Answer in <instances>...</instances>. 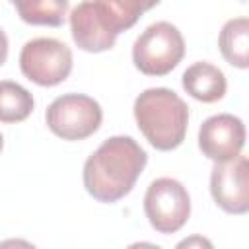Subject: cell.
<instances>
[{"instance_id": "cell-9", "label": "cell", "mask_w": 249, "mask_h": 249, "mask_svg": "<svg viewBox=\"0 0 249 249\" xmlns=\"http://www.w3.org/2000/svg\"><path fill=\"white\" fill-rule=\"evenodd\" d=\"M70 31L74 43L88 53L107 51L117 41V33L109 27L95 0H84L70 12Z\"/></svg>"}, {"instance_id": "cell-2", "label": "cell", "mask_w": 249, "mask_h": 249, "mask_svg": "<svg viewBox=\"0 0 249 249\" xmlns=\"http://www.w3.org/2000/svg\"><path fill=\"white\" fill-rule=\"evenodd\" d=\"M134 119L146 140L161 152L181 146L189 124L187 103L167 88L144 89L134 101Z\"/></svg>"}, {"instance_id": "cell-3", "label": "cell", "mask_w": 249, "mask_h": 249, "mask_svg": "<svg viewBox=\"0 0 249 249\" xmlns=\"http://www.w3.org/2000/svg\"><path fill=\"white\" fill-rule=\"evenodd\" d=\"M185 56V39L169 21L148 25L132 47V62L146 76L169 74Z\"/></svg>"}, {"instance_id": "cell-12", "label": "cell", "mask_w": 249, "mask_h": 249, "mask_svg": "<svg viewBox=\"0 0 249 249\" xmlns=\"http://www.w3.org/2000/svg\"><path fill=\"white\" fill-rule=\"evenodd\" d=\"M97 8L105 16L109 27L119 35L130 29L144 12L160 4V0H95Z\"/></svg>"}, {"instance_id": "cell-16", "label": "cell", "mask_w": 249, "mask_h": 249, "mask_svg": "<svg viewBox=\"0 0 249 249\" xmlns=\"http://www.w3.org/2000/svg\"><path fill=\"white\" fill-rule=\"evenodd\" d=\"M191 243H202V245H210L208 241H204V239H200V237H195V239H187V241H181V243H179V247H185V245L189 247Z\"/></svg>"}, {"instance_id": "cell-11", "label": "cell", "mask_w": 249, "mask_h": 249, "mask_svg": "<svg viewBox=\"0 0 249 249\" xmlns=\"http://www.w3.org/2000/svg\"><path fill=\"white\" fill-rule=\"evenodd\" d=\"M218 47L222 56L226 58L228 64L235 68H247L249 56V21L247 18H233L224 23L220 37H218Z\"/></svg>"}, {"instance_id": "cell-14", "label": "cell", "mask_w": 249, "mask_h": 249, "mask_svg": "<svg viewBox=\"0 0 249 249\" xmlns=\"http://www.w3.org/2000/svg\"><path fill=\"white\" fill-rule=\"evenodd\" d=\"M33 111V95L19 84L0 82V123H21Z\"/></svg>"}, {"instance_id": "cell-5", "label": "cell", "mask_w": 249, "mask_h": 249, "mask_svg": "<svg viewBox=\"0 0 249 249\" xmlns=\"http://www.w3.org/2000/svg\"><path fill=\"white\" fill-rule=\"evenodd\" d=\"M144 212L158 233H175L191 216V196L177 179L160 177L144 195Z\"/></svg>"}, {"instance_id": "cell-15", "label": "cell", "mask_w": 249, "mask_h": 249, "mask_svg": "<svg viewBox=\"0 0 249 249\" xmlns=\"http://www.w3.org/2000/svg\"><path fill=\"white\" fill-rule=\"evenodd\" d=\"M6 58H8V37L0 29V66L6 62Z\"/></svg>"}, {"instance_id": "cell-10", "label": "cell", "mask_w": 249, "mask_h": 249, "mask_svg": "<svg viewBox=\"0 0 249 249\" xmlns=\"http://www.w3.org/2000/svg\"><path fill=\"white\" fill-rule=\"evenodd\" d=\"M185 91L202 103H214L226 93V76L224 72L210 62H195L183 72Z\"/></svg>"}, {"instance_id": "cell-8", "label": "cell", "mask_w": 249, "mask_h": 249, "mask_svg": "<svg viewBox=\"0 0 249 249\" xmlns=\"http://www.w3.org/2000/svg\"><path fill=\"white\" fill-rule=\"evenodd\" d=\"M245 146V124L239 117L220 113L208 117L198 130V148L212 161H226L241 154Z\"/></svg>"}, {"instance_id": "cell-6", "label": "cell", "mask_w": 249, "mask_h": 249, "mask_svg": "<svg viewBox=\"0 0 249 249\" xmlns=\"http://www.w3.org/2000/svg\"><path fill=\"white\" fill-rule=\"evenodd\" d=\"M19 68L37 86H56L72 72V51L58 39L37 37L27 41L19 53Z\"/></svg>"}, {"instance_id": "cell-17", "label": "cell", "mask_w": 249, "mask_h": 249, "mask_svg": "<svg viewBox=\"0 0 249 249\" xmlns=\"http://www.w3.org/2000/svg\"><path fill=\"white\" fill-rule=\"evenodd\" d=\"M2 148H4V138H2V134H0V152H2Z\"/></svg>"}, {"instance_id": "cell-7", "label": "cell", "mask_w": 249, "mask_h": 249, "mask_svg": "<svg viewBox=\"0 0 249 249\" xmlns=\"http://www.w3.org/2000/svg\"><path fill=\"white\" fill-rule=\"evenodd\" d=\"M210 193L214 202L228 214L249 210V161L237 154L231 160L216 161L210 173Z\"/></svg>"}, {"instance_id": "cell-13", "label": "cell", "mask_w": 249, "mask_h": 249, "mask_svg": "<svg viewBox=\"0 0 249 249\" xmlns=\"http://www.w3.org/2000/svg\"><path fill=\"white\" fill-rule=\"evenodd\" d=\"M19 18L31 25L58 27L66 19L68 0H10Z\"/></svg>"}, {"instance_id": "cell-1", "label": "cell", "mask_w": 249, "mask_h": 249, "mask_svg": "<svg viewBox=\"0 0 249 249\" xmlns=\"http://www.w3.org/2000/svg\"><path fill=\"white\" fill-rule=\"evenodd\" d=\"M146 161L148 156L134 138L111 136L86 160L84 187L97 202H117L132 191Z\"/></svg>"}, {"instance_id": "cell-4", "label": "cell", "mask_w": 249, "mask_h": 249, "mask_svg": "<svg viewBox=\"0 0 249 249\" xmlns=\"http://www.w3.org/2000/svg\"><path fill=\"white\" fill-rule=\"evenodd\" d=\"M47 126L62 140H84L103 121L101 105L84 93H64L47 107Z\"/></svg>"}]
</instances>
